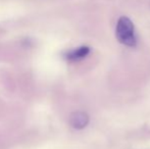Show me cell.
Instances as JSON below:
<instances>
[{
	"mask_svg": "<svg viewBox=\"0 0 150 149\" xmlns=\"http://www.w3.org/2000/svg\"><path fill=\"white\" fill-rule=\"evenodd\" d=\"M115 37L120 44L127 47H136L138 44V37L136 34L134 23L128 16H120L115 26Z\"/></svg>",
	"mask_w": 150,
	"mask_h": 149,
	"instance_id": "1",
	"label": "cell"
},
{
	"mask_svg": "<svg viewBox=\"0 0 150 149\" xmlns=\"http://www.w3.org/2000/svg\"><path fill=\"white\" fill-rule=\"evenodd\" d=\"M90 121L89 115L84 112H76L69 117V125L76 130H82L88 126Z\"/></svg>",
	"mask_w": 150,
	"mask_h": 149,
	"instance_id": "3",
	"label": "cell"
},
{
	"mask_svg": "<svg viewBox=\"0 0 150 149\" xmlns=\"http://www.w3.org/2000/svg\"><path fill=\"white\" fill-rule=\"evenodd\" d=\"M91 52V48L87 45H82L78 48L71 50V51L67 52L64 55L65 59L67 61H71V62H76V61H80V60L86 58Z\"/></svg>",
	"mask_w": 150,
	"mask_h": 149,
	"instance_id": "2",
	"label": "cell"
}]
</instances>
